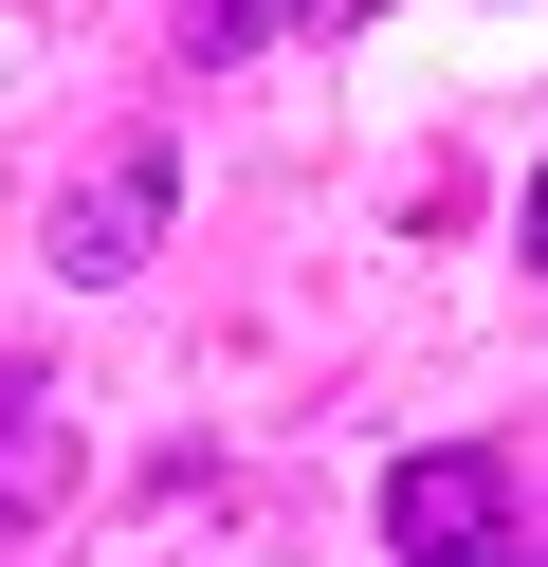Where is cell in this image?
Instances as JSON below:
<instances>
[{"label": "cell", "instance_id": "1", "mask_svg": "<svg viewBox=\"0 0 548 567\" xmlns=\"http://www.w3.org/2000/svg\"><path fill=\"white\" fill-rule=\"evenodd\" d=\"M384 549L402 567H530V476H511V440H421L384 476Z\"/></svg>", "mask_w": 548, "mask_h": 567}, {"label": "cell", "instance_id": "2", "mask_svg": "<svg viewBox=\"0 0 548 567\" xmlns=\"http://www.w3.org/2000/svg\"><path fill=\"white\" fill-rule=\"evenodd\" d=\"M165 202H183V147H165V128H128L110 165H73V184H55V275H73V293L146 275V257H165Z\"/></svg>", "mask_w": 548, "mask_h": 567}, {"label": "cell", "instance_id": "3", "mask_svg": "<svg viewBox=\"0 0 548 567\" xmlns=\"http://www.w3.org/2000/svg\"><path fill=\"white\" fill-rule=\"evenodd\" d=\"M55 513H73V403L37 367H0V549H37Z\"/></svg>", "mask_w": 548, "mask_h": 567}, {"label": "cell", "instance_id": "4", "mask_svg": "<svg viewBox=\"0 0 548 567\" xmlns=\"http://www.w3.org/2000/svg\"><path fill=\"white\" fill-rule=\"evenodd\" d=\"M275 19H292V0H183V55H256Z\"/></svg>", "mask_w": 548, "mask_h": 567}, {"label": "cell", "instance_id": "5", "mask_svg": "<svg viewBox=\"0 0 548 567\" xmlns=\"http://www.w3.org/2000/svg\"><path fill=\"white\" fill-rule=\"evenodd\" d=\"M292 19H384V0H292Z\"/></svg>", "mask_w": 548, "mask_h": 567}]
</instances>
